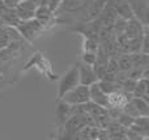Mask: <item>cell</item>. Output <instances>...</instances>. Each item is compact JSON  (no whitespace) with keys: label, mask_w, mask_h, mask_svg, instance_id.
<instances>
[{"label":"cell","mask_w":149,"mask_h":140,"mask_svg":"<svg viewBox=\"0 0 149 140\" xmlns=\"http://www.w3.org/2000/svg\"><path fill=\"white\" fill-rule=\"evenodd\" d=\"M26 41H20V42H10L8 46L0 50V73L5 71L15 59H17L21 55L22 51V43Z\"/></svg>","instance_id":"1"},{"label":"cell","mask_w":149,"mask_h":140,"mask_svg":"<svg viewBox=\"0 0 149 140\" xmlns=\"http://www.w3.org/2000/svg\"><path fill=\"white\" fill-rule=\"evenodd\" d=\"M16 28L26 42H33L34 38L45 29V26L36 18H30V20H20Z\"/></svg>","instance_id":"2"},{"label":"cell","mask_w":149,"mask_h":140,"mask_svg":"<svg viewBox=\"0 0 149 140\" xmlns=\"http://www.w3.org/2000/svg\"><path fill=\"white\" fill-rule=\"evenodd\" d=\"M62 101L67 102L70 105H80V104H86L89 102V86H85V85H79L76 88L71 89L70 92L64 94L62 97Z\"/></svg>","instance_id":"3"},{"label":"cell","mask_w":149,"mask_h":140,"mask_svg":"<svg viewBox=\"0 0 149 140\" xmlns=\"http://www.w3.org/2000/svg\"><path fill=\"white\" fill-rule=\"evenodd\" d=\"M79 84H80V81H79V67H77V65H73V67L71 68L64 76H63L62 80H60V83H59V93H58L59 98H62V97L64 96L67 92H70L71 89L76 88Z\"/></svg>","instance_id":"4"},{"label":"cell","mask_w":149,"mask_h":140,"mask_svg":"<svg viewBox=\"0 0 149 140\" xmlns=\"http://www.w3.org/2000/svg\"><path fill=\"white\" fill-rule=\"evenodd\" d=\"M148 28V25H144L141 21H139L136 17L131 18L127 21L126 29H124V36L128 39H134V38H143L144 36L145 29Z\"/></svg>","instance_id":"5"},{"label":"cell","mask_w":149,"mask_h":140,"mask_svg":"<svg viewBox=\"0 0 149 140\" xmlns=\"http://www.w3.org/2000/svg\"><path fill=\"white\" fill-rule=\"evenodd\" d=\"M37 7L38 4H36L31 0H20L18 4L16 5L15 10L20 20H30V18H34Z\"/></svg>","instance_id":"6"},{"label":"cell","mask_w":149,"mask_h":140,"mask_svg":"<svg viewBox=\"0 0 149 140\" xmlns=\"http://www.w3.org/2000/svg\"><path fill=\"white\" fill-rule=\"evenodd\" d=\"M132 93L124 92L123 89L114 92V93L107 94V102L109 106L107 107H114V109H123V106L132 98Z\"/></svg>","instance_id":"7"},{"label":"cell","mask_w":149,"mask_h":140,"mask_svg":"<svg viewBox=\"0 0 149 140\" xmlns=\"http://www.w3.org/2000/svg\"><path fill=\"white\" fill-rule=\"evenodd\" d=\"M77 67H79V81L81 85L89 86L98 81L92 65H88V64H85V63H79Z\"/></svg>","instance_id":"8"},{"label":"cell","mask_w":149,"mask_h":140,"mask_svg":"<svg viewBox=\"0 0 149 140\" xmlns=\"http://www.w3.org/2000/svg\"><path fill=\"white\" fill-rule=\"evenodd\" d=\"M89 100L93 104H97L100 106L107 107L109 102H107V94L100 88L98 83H94L92 85H89Z\"/></svg>","instance_id":"9"},{"label":"cell","mask_w":149,"mask_h":140,"mask_svg":"<svg viewBox=\"0 0 149 140\" xmlns=\"http://www.w3.org/2000/svg\"><path fill=\"white\" fill-rule=\"evenodd\" d=\"M0 18H1L3 24L8 26H16L20 22V18H18L15 8H8L5 5L3 9H0Z\"/></svg>","instance_id":"10"},{"label":"cell","mask_w":149,"mask_h":140,"mask_svg":"<svg viewBox=\"0 0 149 140\" xmlns=\"http://www.w3.org/2000/svg\"><path fill=\"white\" fill-rule=\"evenodd\" d=\"M131 130L136 131L137 134L143 135L144 138H148L149 136V117H139L135 118L134 123L131 125Z\"/></svg>","instance_id":"11"},{"label":"cell","mask_w":149,"mask_h":140,"mask_svg":"<svg viewBox=\"0 0 149 140\" xmlns=\"http://www.w3.org/2000/svg\"><path fill=\"white\" fill-rule=\"evenodd\" d=\"M34 18L37 21H39L43 26H46L54 18V12H51L46 5H38L36 9V13H34Z\"/></svg>","instance_id":"12"},{"label":"cell","mask_w":149,"mask_h":140,"mask_svg":"<svg viewBox=\"0 0 149 140\" xmlns=\"http://www.w3.org/2000/svg\"><path fill=\"white\" fill-rule=\"evenodd\" d=\"M149 84H148V77H141L140 80H137L136 86H135L132 96L137 97V98H143L145 101L149 102L148 100V92H149Z\"/></svg>","instance_id":"13"},{"label":"cell","mask_w":149,"mask_h":140,"mask_svg":"<svg viewBox=\"0 0 149 140\" xmlns=\"http://www.w3.org/2000/svg\"><path fill=\"white\" fill-rule=\"evenodd\" d=\"M71 115H72V113H71V105L64 101H60L56 107V117H58L59 123L63 125Z\"/></svg>","instance_id":"14"},{"label":"cell","mask_w":149,"mask_h":140,"mask_svg":"<svg viewBox=\"0 0 149 140\" xmlns=\"http://www.w3.org/2000/svg\"><path fill=\"white\" fill-rule=\"evenodd\" d=\"M131 56V62H132V67H148V63H149V58L148 54H144L141 51H137V52H132L130 54Z\"/></svg>","instance_id":"15"},{"label":"cell","mask_w":149,"mask_h":140,"mask_svg":"<svg viewBox=\"0 0 149 140\" xmlns=\"http://www.w3.org/2000/svg\"><path fill=\"white\" fill-rule=\"evenodd\" d=\"M131 104L140 113L141 117H149V102L148 101H145L143 98H137V97H132Z\"/></svg>","instance_id":"16"},{"label":"cell","mask_w":149,"mask_h":140,"mask_svg":"<svg viewBox=\"0 0 149 140\" xmlns=\"http://www.w3.org/2000/svg\"><path fill=\"white\" fill-rule=\"evenodd\" d=\"M100 88L105 92L106 94H110V93H114V92L119 91L122 89V85L118 83V81H111V80H98L97 81Z\"/></svg>","instance_id":"17"},{"label":"cell","mask_w":149,"mask_h":140,"mask_svg":"<svg viewBox=\"0 0 149 140\" xmlns=\"http://www.w3.org/2000/svg\"><path fill=\"white\" fill-rule=\"evenodd\" d=\"M3 31H4L5 34H7V37L9 38L10 42H20V41H25V39L22 38V36L20 34V31L17 30V28L16 26H8V25H4L1 26Z\"/></svg>","instance_id":"18"},{"label":"cell","mask_w":149,"mask_h":140,"mask_svg":"<svg viewBox=\"0 0 149 140\" xmlns=\"http://www.w3.org/2000/svg\"><path fill=\"white\" fill-rule=\"evenodd\" d=\"M134 119H135V118H132L131 115H128L127 113H124L123 110H120V111H119V114L116 115V118L114 120H116L118 123H120L123 127L128 128V127H131V125L134 123Z\"/></svg>","instance_id":"19"},{"label":"cell","mask_w":149,"mask_h":140,"mask_svg":"<svg viewBox=\"0 0 149 140\" xmlns=\"http://www.w3.org/2000/svg\"><path fill=\"white\" fill-rule=\"evenodd\" d=\"M100 47V41L98 38H85L84 42V50L89 52H97Z\"/></svg>","instance_id":"20"},{"label":"cell","mask_w":149,"mask_h":140,"mask_svg":"<svg viewBox=\"0 0 149 140\" xmlns=\"http://www.w3.org/2000/svg\"><path fill=\"white\" fill-rule=\"evenodd\" d=\"M136 80H134V79H130L127 77L126 80L122 83V89H123L124 92H128V93H132L135 89V86H136Z\"/></svg>","instance_id":"21"},{"label":"cell","mask_w":149,"mask_h":140,"mask_svg":"<svg viewBox=\"0 0 149 140\" xmlns=\"http://www.w3.org/2000/svg\"><path fill=\"white\" fill-rule=\"evenodd\" d=\"M82 63L93 67V65L95 64V52L84 51V54H82Z\"/></svg>","instance_id":"22"},{"label":"cell","mask_w":149,"mask_h":140,"mask_svg":"<svg viewBox=\"0 0 149 140\" xmlns=\"http://www.w3.org/2000/svg\"><path fill=\"white\" fill-rule=\"evenodd\" d=\"M126 136L128 140H145L148 138H144L143 135H140V134H137L136 131L131 130V128H127L126 130Z\"/></svg>","instance_id":"23"},{"label":"cell","mask_w":149,"mask_h":140,"mask_svg":"<svg viewBox=\"0 0 149 140\" xmlns=\"http://www.w3.org/2000/svg\"><path fill=\"white\" fill-rule=\"evenodd\" d=\"M10 43V41H9V38L7 37V34L3 31V29L0 28V50L1 49H4L5 46H8V45Z\"/></svg>","instance_id":"24"},{"label":"cell","mask_w":149,"mask_h":140,"mask_svg":"<svg viewBox=\"0 0 149 140\" xmlns=\"http://www.w3.org/2000/svg\"><path fill=\"white\" fill-rule=\"evenodd\" d=\"M97 140H110V135H109V131L106 130V128H100V131H98Z\"/></svg>","instance_id":"25"},{"label":"cell","mask_w":149,"mask_h":140,"mask_svg":"<svg viewBox=\"0 0 149 140\" xmlns=\"http://www.w3.org/2000/svg\"><path fill=\"white\" fill-rule=\"evenodd\" d=\"M18 1H20V0H3L4 5L8 8H16V5L18 4Z\"/></svg>","instance_id":"26"},{"label":"cell","mask_w":149,"mask_h":140,"mask_svg":"<svg viewBox=\"0 0 149 140\" xmlns=\"http://www.w3.org/2000/svg\"><path fill=\"white\" fill-rule=\"evenodd\" d=\"M110 140H128L124 134H116V135H110Z\"/></svg>","instance_id":"27"},{"label":"cell","mask_w":149,"mask_h":140,"mask_svg":"<svg viewBox=\"0 0 149 140\" xmlns=\"http://www.w3.org/2000/svg\"><path fill=\"white\" fill-rule=\"evenodd\" d=\"M86 140H89V139H86Z\"/></svg>","instance_id":"28"}]
</instances>
